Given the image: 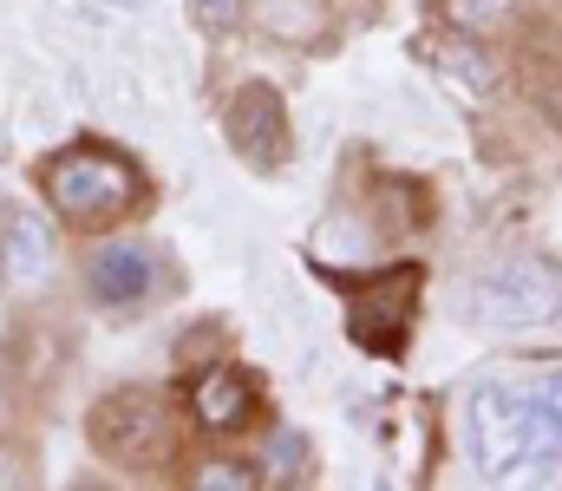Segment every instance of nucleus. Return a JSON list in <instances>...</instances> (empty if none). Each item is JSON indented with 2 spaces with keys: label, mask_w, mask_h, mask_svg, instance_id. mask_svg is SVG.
<instances>
[{
  "label": "nucleus",
  "mask_w": 562,
  "mask_h": 491,
  "mask_svg": "<svg viewBox=\"0 0 562 491\" xmlns=\"http://www.w3.org/2000/svg\"><path fill=\"white\" fill-rule=\"evenodd\" d=\"M464 446L491 486L562 479V360H524V373H491L471 387Z\"/></svg>",
  "instance_id": "obj_1"
},
{
  "label": "nucleus",
  "mask_w": 562,
  "mask_h": 491,
  "mask_svg": "<svg viewBox=\"0 0 562 491\" xmlns=\"http://www.w3.org/2000/svg\"><path fill=\"white\" fill-rule=\"evenodd\" d=\"M40 190H46V203L72 230H112V223H125L144 203V177L119 152H99V145L59 152L40 170Z\"/></svg>",
  "instance_id": "obj_2"
},
{
  "label": "nucleus",
  "mask_w": 562,
  "mask_h": 491,
  "mask_svg": "<svg viewBox=\"0 0 562 491\" xmlns=\"http://www.w3.org/2000/svg\"><path fill=\"white\" fill-rule=\"evenodd\" d=\"M471 322L477 327H543L557 322L562 309V269L543 256H517V263H497L471 282L464 295Z\"/></svg>",
  "instance_id": "obj_3"
},
{
  "label": "nucleus",
  "mask_w": 562,
  "mask_h": 491,
  "mask_svg": "<svg viewBox=\"0 0 562 491\" xmlns=\"http://www.w3.org/2000/svg\"><path fill=\"white\" fill-rule=\"evenodd\" d=\"M419 302V269H386L380 282H353V341L373 354H400Z\"/></svg>",
  "instance_id": "obj_4"
},
{
  "label": "nucleus",
  "mask_w": 562,
  "mask_h": 491,
  "mask_svg": "<svg viewBox=\"0 0 562 491\" xmlns=\"http://www.w3.org/2000/svg\"><path fill=\"white\" fill-rule=\"evenodd\" d=\"M229 145H236V158H249L256 170H276L288 158V105H281L276 86H243L236 99H229Z\"/></svg>",
  "instance_id": "obj_5"
},
{
  "label": "nucleus",
  "mask_w": 562,
  "mask_h": 491,
  "mask_svg": "<svg viewBox=\"0 0 562 491\" xmlns=\"http://www.w3.org/2000/svg\"><path fill=\"white\" fill-rule=\"evenodd\" d=\"M0 263H7V289L13 295H33L53 282V263H59V243H53V223L40 210H13L7 216V236H0Z\"/></svg>",
  "instance_id": "obj_6"
},
{
  "label": "nucleus",
  "mask_w": 562,
  "mask_h": 491,
  "mask_svg": "<svg viewBox=\"0 0 562 491\" xmlns=\"http://www.w3.org/2000/svg\"><path fill=\"white\" fill-rule=\"evenodd\" d=\"M190 420L210 433V439H229L256 420V387L236 373V367H203L190 380Z\"/></svg>",
  "instance_id": "obj_7"
},
{
  "label": "nucleus",
  "mask_w": 562,
  "mask_h": 491,
  "mask_svg": "<svg viewBox=\"0 0 562 491\" xmlns=\"http://www.w3.org/2000/svg\"><path fill=\"white\" fill-rule=\"evenodd\" d=\"M150 282H157V269H150V256H144L138 243H105V249L86 256V289H92V302H105V309L144 302Z\"/></svg>",
  "instance_id": "obj_8"
},
{
  "label": "nucleus",
  "mask_w": 562,
  "mask_h": 491,
  "mask_svg": "<svg viewBox=\"0 0 562 491\" xmlns=\"http://www.w3.org/2000/svg\"><path fill=\"white\" fill-rule=\"evenodd\" d=\"M92 439L112 453V459H138L144 446L157 439V400L150 393H112L92 420Z\"/></svg>",
  "instance_id": "obj_9"
},
{
  "label": "nucleus",
  "mask_w": 562,
  "mask_h": 491,
  "mask_svg": "<svg viewBox=\"0 0 562 491\" xmlns=\"http://www.w3.org/2000/svg\"><path fill=\"white\" fill-rule=\"evenodd\" d=\"M445 13H451L458 33H497L517 13V0H445Z\"/></svg>",
  "instance_id": "obj_10"
},
{
  "label": "nucleus",
  "mask_w": 562,
  "mask_h": 491,
  "mask_svg": "<svg viewBox=\"0 0 562 491\" xmlns=\"http://www.w3.org/2000/svg\"><path fill=\"white\" fill-rule=\"evenodd\" d=\"M190 486L196 491H249V486H262V472L256 466H236V459H210V466L190 472Z\"/></svg>",
  "instance_id": "obj_11"
},
{
  "label": "nucleus",
  "mask_w": 562,
  "mask_h": 491,
  "mask_svg": "<svg viewBox=\"0 0 562 491\" xmlns=\"http://www.w3.org/2000/svg\"><path fill=\"white\" fill-rule=\"evenodd\" d=\"M445 66H458V72H464V79H471L477 92H491V86H497V66H491V59H484L477 46H464V40H458V46L445 53Z\"/></svg>",
  "instance_id": "obj_12"
},
{
  "label": "nucleus",
  "mask_w": 562,
  "mask_h": 491,
  "mask_svg": "<svg viewBox=\"0 0 562 491\" xmlns=\"http://www.w3.org/2000/svg\"><path fill=\"white\" fill-rule=\"evenodd\" d=\"M196 7V20L210 26V33H229L236 20H243V0H190Z\"/></svg>",
  "instance_id": "obj_13"
}]
</instances>
